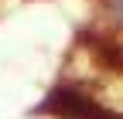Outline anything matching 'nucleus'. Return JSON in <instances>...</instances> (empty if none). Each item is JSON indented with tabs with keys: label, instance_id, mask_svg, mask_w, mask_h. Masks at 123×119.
<instances>
[{
	"label": "nucleus",
	"instance_id": "f03ea898",
	"mask_svg": "<svg viewBox=\"0 0 123 119\" xmlns=\"http://www.w3.org/2000/svg\"><path fill=\"white\" fill-rule=\"evenodd\" d=\"M103 7H106V17L116 27H123V0H103Z\"/></svg>",
	"mask_w": 123,
	"mask_h": 119
},
{
	"label": "nucleus",
	"instance_id": "f257e3e1",
	"mask_svg": "<svg viewBox=\"0 0 123 119\" xmlns=\"http://www.w3.org/2000/svg\"><path fill=\"white\" fill-rule=\"evenodd\" d=\"M41 109L51 112L55 119H123V116H116V112H110V109H103L96 99L75 92V88H68V85L55 88V92L44 99Z\"/></svg>",
	"mask_w": 123,
	"mask_h": 119
}]
</instances>
